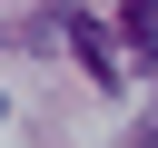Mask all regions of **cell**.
Returning <instances> with one entry per match:
<instances>
[{"label": "cell", "instance_id": "2", "mask_svg": "<svg viewBox=\"0 0 158 148\" xmlns=\"http://www.w3.org/2000/svg\"><path fill=\"white\" fill-rule=\"evenodd\" d=\"M118 39H128V59H158V0H128L118 10Z\"/></svg>", "mask_w": 158, "mask_h": 148}, {"label": "cell", "instance_id": "3", "mask_svg": "<svg viewBox=\"0 0 158 148\" xmlns=\"http://www.w3.org/2000/svg\"><path fill=\"white\" fill-rule=\"evenodd\" d=\"M138 138H148V148H158V109H148V118H138Z\"/></svg>", "mask_w": 158, "mask_h": 148}, {"label": "cell", "instance_id": "1", "mask_svg": "<svg viewBox=\"0 0 158 148\" xmlns=\"http://www.w3.org/2000/svg\"><path fill=\"white\" fill-rule=\"evenodd\" d=\"M69 49H79V69H89L99 89H118V79H128V39H109V30H99V20H79V10H69Z\"/></svg>", "mask_w": 158, "mask_h": 148}]
</instances>
